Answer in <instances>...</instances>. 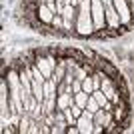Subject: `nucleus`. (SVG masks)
<instances>
[{
  "mask_svg": "<svg viewBox=\"0 0 134 134\" xmlns=\"http://www.w3.org/2000/svg\"><path fill=\"white\" fill-rule=\"evenodd\" d=\"M92 20H94V34L106 30V14H104V0H92Z\"/></svg>",
  "mask_w": 134,
  "mask_h": 134,
  "instance_id": "f257e3e1",
  "label": "nucleus"
},
{
  "mask_svg": "<svg viewBox=\"0 0 134 134\" xmlns=\"http://www.w3.org/2000/svg\"><path fill=\"white\" fill-rule=\"evenodd\" d=\"M104 14H106V30H114L116 32L118 28H124L112 0H104Z\"/></svg>",
  "mask_w": 134,
  "mask_h": 134,
  "instance_id": "f03ea898",
  "label": "nucleus"
},
{
  "mask_svg": "<svg viewBox=\"0 0 134 134\" xmlns=\"http://www.w3.org/2000/svg\"><path fill=\"white\" fill-rule=\"evenodd\" d=\"M114 2V8H116L118 16H120V22H122V26H132L134 22V14H132V8H130L128 0H112Z\"/></svg>",
  "mask_w": 134,
  "mask_h": 134,
  "instance_id": "7ed1b4c3",
  "label": "nucleus"
},
{
  "mask_svg": "<svg viewBox=\"0 0 134 134\" xmlns=\"http://www.w3.org/2000/svg\"><path fill=\"white\" fill-rule=\"evenodd\" d=\"M54 14H56V12L52 10L48 4H44V2H40V4L36 6V18H38L42 24H46V26H50V24H52Z\"/></svg>",
  "mask_w": 134,
  "mask_h": 134,
  "instance_id": "20e7f679",
  "label": "nucleus"
},
{
  "mask_svg": "<svg viewBox=\"0 0 134 134\" xmlns=\"http://www.w3.org/2000/svg\"><path fill=\"white\" fill-rule=\"evenodd\" d=\"M6 80L10 84V90H22V80H20V70L18 68H10L8 74H6Z\"/></svg>",
  "mask_w": 134,
  "mask_h": 134,
  "instance_id": "39448f33",
  "label": "nucleus"
},
{
  "mask_svg": "<svg viewBox=\"0 0 134 134\" xmlns=\"http://www.w3.org/2000/svg\"><path fill=\"white\" fill-rule=\"evenodd\" d=\"M74 104V94L72 92H58L56 96V108L58 110H64V108L72 106Z\"/></svg>",
  "mask_w": 134,
  "mask_h": 134,
  "instance_id": "423d86ee",
  "label": "nucleus"
},
{
  "mask_svg": "<svg viewBox=\"0 0 134 134\" xmlns=\"http://www.w3.org/2000/svg\"><path fill=\"white\" fill-rule=\"evenodd\" d=\"M112 114H114V120H116V122H120V120H122L124 116H126V102H118L116 106H114V110H112Z\"/></svg>",
  "mask_w": 134,
  "mask_h": 134,
  "instance_id": "0eeeda50",
  "label": "nucleus"
},
{
  "mask_svg": "<svg viewBox=\"0 0 134 134\" xmlns=\"http://www.w3.org/2000/svg\"><path fill=\"white\" fill-rule=\"evenodd\" d=\"M88 100H90V94H88V92H84V90H80V92L74 94V104H78V106H82V108H86Z\"/></svg>",
  "mask_w": 134,
  "mask_h": 134,
  "instance_id": "6e6552de",
  "label": "nucleus"
},
{
  "mask_svg": "<svg viewBox=\"0 0 134 134\" xmlns=\"http://www.w3.org/2000/svg\"><path fill=\"white\" fill-rule=\"evenodd\" d=\"M50 26L56 28V30H60V32H64V18H62V14H54Z\"/></svg>",
  "mask_w": 134,
  "mask_h": 134,
  "instance_id": "1a4fd4ad",
  "label": "nucleus"
},
{
  "mask_svg": "<svg viewBox=\"0 0 134 134\" xmlns=\"http://www.w3.org/2000/svg\"><path fill=\"white\" fill-rule=\"evenodd\" d=\"M86 110H90L92 114L100 110V104H98V100H96V98H94L92 94H90V100H88V104H86Z\"/></svg>",
  "mask_w": 134,
  "mask_h": 134,
  "instance_id": "9d476101",
  "label": "nucleus"
},
{
  "mask_svg": "<svg viewBox=\"0 0 134 134\" xmlns=\"http://www.w3.org/2000/svg\"><path fill=\"white\" fill-rule=\"evenodd\" d=\"M70 86H72V92L76 94V92H80V90H82V80H80V78H74Z\"/></svg>",
  "mask_w": 134,
  "mask_h": 134,
  "instance_id": "9b49d317",
  "label": "nucleus"
},
{
  "mask_svg": "<svg viewBox=\"0 0 134 134\" xmlns=\"http://www.w3.org/2000/svg\"><path fill=\"white\" fill-rule=\"evenodd\" d=\"M128 4H130V8H132V14H134V0H128Z\"/></svg>",
  "mask_w": 134,
  "mask_h": 134,
  "instance_id": "f8f14e48",
  "label": "nucleus"
}]
</instances>
